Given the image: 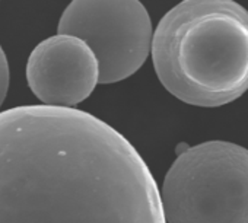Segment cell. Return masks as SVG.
Wrapping results in <instances>:
<instances>
[{"label": "cell", "mask_w": 248, "mask_h": 223, "mask_svg": "<svg viewBox=\"0 0 248 223\" xmlns=\"http://www.w3.org/2000/svg\"><path fill=\"white\" fill-rule=\"evenodd\" d=\"M151 51L171 95L226 105L248 90V11L233 0H183L159 21Z\"/></svg>", "instance_id": "cell-2"}, {"label": "cell", "mask_w": 248, "mask_h": 223, "mask_svg": "<svg viewBox=\"0 0 248 223\" xmlns=\"http://www.w3.org/2000/svg\"><path fill=\"white\" fill-rule=\"evenodd\" d=\"M9 89V64L3 48L0 47V106H2Z\"/></svg>", "instance_id": "cell-6"}, {"label": "cell", "mask_w": 248, "mask_h": 223, "mask_svg": "<svg viewBox=\"0 0 248 223\" xmlns=\"http://www.w3.org/2000/svg\"><path fill=\"white\" fill-rule=\"evenodd\" d=\"M27 80L44 105L73 108L89 98L99 83V63L83 40L57 34L31 51Z\"/></svg>", "instance_id": "cell-5"}, {"label": "cell", "mask_w": 248, "mask_h": 223, "mask_svg": "<svg viewBox=\"0 0 248 223\" xmlns=\"http://www.w3.org/2000/svg\"><path fill=\"white\" fill-rule=\"evenodd\" d=\"M57 31L92 48L102 85L135 74L152 50L151 16L139 0H72Z\"/></svg>", "instance_id": "cell-4"}, {"label": "cell", "mask_w": 248, "mask_h": 223, "mask_svg": "<svg viewBox=\"0 0 248 223\" xmlns=\"http://www.w3.org/2000/svg\"><path fill=\"white\" fill-rule=\"evenodd\" d=\"M0 223H167L133 145L80 109L0 113Z\"/></svg>", "instance_id": "cell-1"}, {"label": "cell", "mask_w": 248, "mask_h": 223, "mask_svg": "<svg viewBox=\"0 0 248 223\" xmlns=\"http://www.w3.org/2000/svg\"><path fill=\"white\" fill-rule=\"evenodd\" d=\"M161 200L167 223H248V149L222 140L187 148Z\"/></svg>", "instance_id": "cell-3"}]
</instances>
